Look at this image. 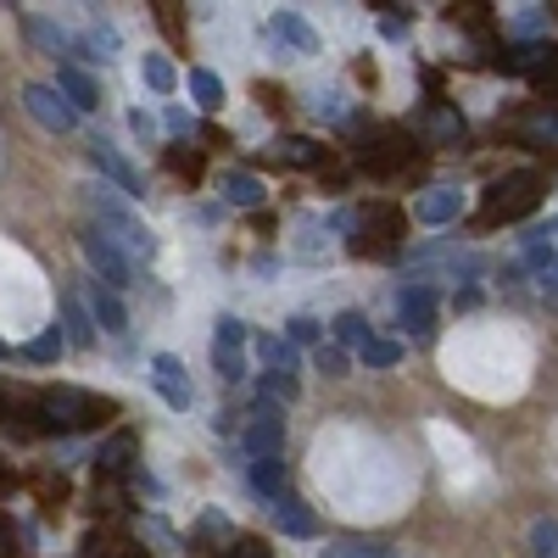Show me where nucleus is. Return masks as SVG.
I'll return each instance as SVG.
<instances>
[{
  "label": "nucleus",
  "instance_id": "f257e3e1",
  "mask_svg": "<svg viewBox=\"0 0 558 558\" xmlns=\"http://www.w3.org/2000/svg\"><path fill=\"white\" fill-rule=\"evenodd\" d=\"M34 408H39L34 425H39V430H57V436H68V430H101L107 418L118 413L112 397L78 391V386H45V391L34 397Z\"/></svg>",
  "mask_w": 558,
  "mask_h": 558
},
{
  "label": "nucleus",
  "instance_id": "f03ea898",
  "mask_svg": "<svg viewBox=\"0 0 558 558\" xmlns=\"http://www.w3.org/2000/svg\"><path fill=\"white\" fill-rule=\"evenodd\" d=\"M78 252H84L89 268L101 274V286H107V291H129V286H134V263H129V252L107 235L101 223H84V229H78Z\"/></svg>",
  "mask_w": 558,
  "mask_h": 558
},
{
  "label": "nucleus",
  "instance_id": "7ed1b4c3",
  "mask_svg": "<svg viewBox=\"0 0 558 558\" xmlns=\"http://www.w3.org/2000/svg\"><path fill=\"white\" fill-rule=\"evenodd\" d=\"M542 202V179L536 173H508V179H497V184H486V223H514V218H525L531 207Z\"/></svg>",
  "mask_w": 558,
  "mask_h": 558
},
{
  "label": "nucleus",
  "instance_id": "20e7f679",
  "mask_svg": "<svg viewBox=\"0 0 558 558\" xmlns=\"http://www.w3.org/2000/svg\"><path fill=\"white\" fill-rule=\"evenodd\" d=\"M23 112L45 129V134H73L78 129V112L68 107V96L57 84H28L23 89Z\"/></svg>",
  "mask_w": 558,
  "mask_h": 558
},
{
  "label": "nucleus",
  "instance_id": "39448f33",
  "mask_svg": "<svg viewBox=\"0 0 558 558\" xmlns=\"http://www.w3.org/2000/svg\"><path fill=\"white\" fill-rule=\"evenodd\" d=\"M241 441H246L252 458H279V452H286V413H279V402H257L252 408Z\"/></svg>",
  "mask_w": 558,
  "mask_h": 558
},
{
  "label": "nucleus",
  "instance_id": "423d86ee",
  "mask_svg": "<svg viewBox=\"0 0 558 558\" xmlns=\"http://www.w3.org/2000/svg\"><path fill=\"white\" fill-rule=\"evenodd\" d=\"M397 324L408 341H430L436 336V291L430 286H402L397 291Z\"/></svg>",
  "mask_w": 558,
  "mask_h": 558
},
{
  "label": "nucleus",
  "instance_id": "0eeeda50",
  "mask_svg": "<svg viewBox=\"0 0 558 558\" xmlns=\"http://www.w3.org/2000/svg\"><path fill=\"white\" fill-rule=\"evenodd\" d=\"M84 151H89V162H96V173H101V179H112L123 196H146V179H140V168H134L129 157H118V151L107 146V140H89Z\"/></svg>",
  "mask_w": 558,
  "mask_h": 558
},
{
  "label": "nucleus",
  "instance_id": "6e6552de",
  "mask_svg": "<svg viewBox=\"0 0 558 558\" xmlns=\"http://www.w3.org/2000/svg\"><path fill=\"white\" fill-rule=\"evenodd\" d=\"M151 386L173 402V408H191L196 402V386H191V368H184L173 352H157L151 357Z\"/></svg>",
  "mask_w": 558,
  "mask_h": 558
},
{
  "label": "nucleus",
  "instance_id": "1a4fd4ad",
  "mask_svg": "<svg viewBox=\"0 0 558 558\" xmlns=\"http://www.w3.org/2000/svg\"><path fill=\"white\" fill-rule=\"evenodd\" d=\"M57 89L68 96V107H73V112H96V107H101V84L89 78L78 62H62V68H57Z\"/></svg>",
  "mask_w": 558,
  "mask_h": 558
},
{
  "label": "nucleus",
  "instance_id": "9d476101",
  "mask_svg": "<svg viewBox=\"0 0 558 558\" xmlns=\"http://www.w3.org/2000/svg\"><path fill=\"white\" fill-rule=\"evenodd\" d=\"M268 508H274V525L286 531V536H296V542L318 536V520H313V508H307V502H296V497H274Z\"/></svg>",
  "mask_w": 558,
  "mask_h": 558
},
{
  "label": "nucleus",
  "instance_id": "9b49d317",
  "mask_svg": "<svg viewBox=\"0 0 558 558\" xmlns=\"http://www.w3.org/2000/svg\"><path fill=\"white\" fill-rule=\"evenodd\" d=\"M62 341L68 347H96V313H89L73 291L62 296Z\"/></svg>",
  "mask_w": 558,
  "mask_h": 558
},
{
  "label": "nucleus",
  "instance_id": "f8f14e48",
  "mask_svg": "<svg viewBox=\"0 0 558 558\" xmlns=\"http://www.w3.org/2000/svg\"><path fill=\"white\" fill-rule=\"evenodd\" d=\"M458 213H463V196L447 191V184H436V191H425V196L413 202V218L418 223H458Z\"/></svg>",
  "mask_w": 558,
  "mask_h": 558
},
{
  "label": "nucleus",
  "instance_id": "ddd939ff",
  "mask_svg": "<svg viewBox=\"0 0 558 558\" xmlns=\"http://www.w3.org/2000/svg\"><path fill=\"white\" fill-rule=\"evenodd\" d=\"M89 313H96V324H101L107 336H129V307H123L118 291L101 286V279H96V291H89Z\"/></svg>",
  "mask_w": 558,
  "mask_h": 558
},
{
  "label": "nucleus",
  "instance_id": "4468645a",
  "mask_svg": "<svg viewBox=\"0 0 558 558\" xmlns=\"http://www.w3.org/2000/svg\"><path fill=\"white\" fill-rule=\"evenodd\" d=\"M268 34H274V39H286L296 57H313V51H318V34H313L296 12H274V17H268Z\"/></svg>",
  "mask_w": 558,
  "mask_h": 558
},
{
  "label": "nucleus",
  "instance_id": "2eb2a0df",
  "mask_svg": "<svg viewBox=\"0 0 558 558\" xmlns=\"http://www.w3.org/2000/svg\"><path fill=\"white\" fill-rule=\"evenodd\" d=\"M218 191H223V202H229V207H263V196H268L257 173H235V168H229V173L218 179Z\"/></svg>",
  "mask_w": 558,
  "mask_h": 558
},
{
  "label": "nucleus",
  "instance_id": "dca6fc26",
  "mask_svg": "<svg viewBox=\"0 0 558 558\" xmlns=\"http://www.w3.org/2000/svg\"><path fill=\"white\" fill-rule=\"evenodd\" d=\"M23 34H28L34 45H45L51 57H57V51H73V45H78L62 23H45V17H34V12H23Z\"/></svg>",
  "mask_w": 558,
  "mask_h": 558
},
{
  "label": "nucleus",
  "instance_id": "f3484780",
  "mask_svg": "<svg viewBox=\"0 0 558 558\" xmlns=\"http://www.w3.org/2000/svg\"><path fill=\"white\" fill-rule=\"evenodd\" d=\"M252 486L274 502V497H286V463L279 458H252Z\"/></svg>",
  "mask_w": 558,
  "mask_h": 558
},
{
  "label": "nucleus",
  "instance_id": "a211bd4d",
  "mask_svg": "<svg viewBox=\"0 0 558 558\" xmlns=\"http://www.w3.org/2000/svg\"><path fill=\"white\" fill-rule=\"evenodd\" d=\"M129 452H134V436L118 430V436L96 452V470H101V475H123V470H129Z\"/></svg>",
  "mask_w": 558,
  "mask_h": 558
},
{
  "label": "nucleus",
  "instance_id": "6ab92c4d",
  "mask_svg": "<svg viewBox=\"0 0 558 558\" xmlns=\"http://www.w3.org/2000/svg\"><path fill=\"white\" fill-rule=\"evenodd\" d=\"M191 96H196V107H202V112H218V107H223V84H218V73L191 68Z\"/></svg>",
  "mask_w": 558,
  "mask_h": 558
},
{
  "label": "nucleus",
  "instance_id": "aec40b11",
  "mask_svg": "<svg viewBox=\"0 0 558 558\" xmlns=\"http://www.w3.org/2000/svg\"><path fill=\"white\" fill-rule=\"evenodd\" d=\"M257 357H263L268 368H279V375H291V368H296V347L279 341V336H257Z\"/></svg>",
  "mask_w": 558,
  "mask_h": 558
},
{
  "label": "nucleus",
  "instance_id": "412c9836",
  "mask_svg": "<svg viewBox=\"0 0 558 558\" xmlns=\"http://www.w3.org/2000/svg\"><path fill=\"white\" fill-rule=\"evenodd\" d=\"M318 558H391V547H386V542H363V536H347V542H336V547H324Z\"/></svg>",
  "mask_w": 558,
  "mask_h": 558
},
{
  "label": "nucleus",
  "instance_id": "4be33fe9",
  "mask_svg": "<svg viewBox=\"0 0 558 558\" xmlns=\"http://www.w3.org/2000/svg\"><path fill=\"white\" fill-rule=\"evenodd\" d=\"M336 341H341V347H363V341H375V330H368L363 313L347 307V313H336Z\"/></svg>",
  "mask_w": 558,
  "mask_h": 558
},
{
  "label": "nucleus",
  "instance_id": "5701e85b",
  "mask_svg": "<svg viewBox=\"0 0 558 558\" xmlns=\"http://www.w3.org/2000/svg\"><path fill=\"white\" fill-rule=\"evenodd\" d=\"M531 558H558V520H531Z\"/></svg>",
  "mask_w": 558,
  "mask_h": 558
},
{
  "label": "nucleus",
  "instance_id": "b1692460",
  "mask_svg": "<svg viewBox=\"0 0 558 558\" xmlns=\"http://www.w3.org/2000/svg\"><path fill=\"white\" fill-rule=\"evenodd\" d=\"M62 347H68V341H62V330L51 324V330H39V336H34V341H28L23 352H28L34 363H57V357H62Z\"/></svg>",
  "mask_w": 558,
  "mask_h": 558
},
{
  "label": "nucleus",
  "instance_id": "393cba45",
  "mask_svg": "<svg viewBox=\"0 0 558 558\" xmlns=\"http://www.w3.org/2000/svg\"><path fill=\"white\" fill-rule=\"evenodd\" d=\"M357 357H363L368 368H391V363L402 357V341H380V336H375V341H363V347H357Z\"/></svg>",
  "mask_w": 558,
  "mask_h": 558
},
{
  "label": "nucleus",
  "instance_id": "a878e982",
  "mask_svg": "<svg viewBox=\"0 0 558 558\" xmlns=\"http://www.w3.org/2000/svg\"><path fill=\"white\" fill-rule=\"evenodd\" d=\"M140 78H146L157 96H168V89H173V68H168V57H146V62H140Z\"/></svg>",
  "mask_w": 558,
  "mask_h": 558
},
{
  "label": "nucleus",
  "instance_id": "bb28decb",
  "mask_svg": "<svg viewBox=\"0 0 558 558\" xmlns=\"http://www.w3.org/2000/svg\"><path fill=\"white\" fill-rule=\"evenodd\" d=\"M291 397H296V375L268 368V375H263V402H291Z\"/></svg>",
  "mask_w": 558,
  "mask_h": 558
},
{
  "label": "nucleus",
  "instance_id": "cd10ccee",
  "mask_svg": "<svg viewBox=\"0 0 558 558\" xmlns=\"http://www.w3.org/2000/svg\"><path fill=\"white\" fill-rule=\"evenodd\" d=\"M213 347H235V352H241V347H246V324H241L235 313H223L218 330H213Z\"/></svg>",
  "mask_w": 558,
  "mask_h": 558
},
{
  "label": "nucleus",
  "instance_id": "c85d7f7f",
  "mask_svg": "<svg viewBox=\"0 0 558 558\" xmlns=\"http://www.w3.org/2000/svg\"><path fill=\"white\" fill-rule=\"evenodd\" d=\"M213 363H218V375H223V380H246V352H235V347H213Z\"/></svg>",
  "mask_w": 558,
  "mask_h": 558
},
{
  "label": "nucleus",
  "instance_id": "c756f323",
  "mask_svg": "<svg viewBox=\"0 0 558 558\" xmlns=\"http://www.w3.org/2000/svg\"><path fill=\"white\" fill-rule=\"evenodd\" d=\"M162 162H168L179 179H202V157H196V151H184V146H168Z\"/></svg>",
  "mask_w": 558,
  "mask_h": 558
},
{
  "label": "nucleus",
  "instance_id": "7c9ffc66",
  "mask_svg": "<svg viewBox=\"0 0 558 558\" xmlns=\"http://www.w3.org/2000/svg\"><path fill=\"white\" fill-rule=\"evenodd\" d=\"M531 78H536V89H542L547 101H558V51H547V62H542Z\"/></svg>",
  "mask_w": 558,
  "mask_h": 558
},
{
  "label": "nucleus",
  "instance_id": "2f4dec72",
  "mask_svg": "<svg viewBox=\"0 0 558 558\" xmlns=\"http://www.w3.org/2000/svg\"><path fill=\"white\" fill-rule=\"evenodd\" d=\"M313 363H318L330 380H341V375H347V352H341V347H318V352H313Z\"/></svg>",
  "mask_w": 558,
  "mask_h": 558
},
{
  "label": "nucleus",
  "instance_id": "473e14b6",
  "mask_svg": "<svg viewBox=\"0 0 558 558\" xmlns=\"http://www.w3.org/2000/svg\"><path fill=\"white\" fill-rule=\"evenodd\" d=\"M286 162H324V146H313V140H286Z\"/></svg>",
  "mask_w": 558,
  "mask_h": 558
},
{
  "label": "nucleus",
  "instance_id": "72a5a7b5",
  "mask_svg": "<svg viewBox=\"0 0 558 558\" xmlns=\"http://www.w3.org/2000/svg\"><path fill=\"white\" fill-rule=\"evenodd\" d=\"M318 330H324V324H318V318H307V313H296V318H291V347H313V341H318Z\"/></svg>",
  "mask_w": 558,
  "mask_h": 558
},
{
  "label": "nucleus",
  "instance_id": "f704fd0d",
  "mask_svg": "<svg viewBox=\"0 0 558 558\" xmlns=\"http://www.w3.org/2000/svg\"><path fill=\"white\" fill-rule=\"evenodd\" d=\"M536 291H542V302L558 307V268H542V274H536Z\"/></svg>",
  "mask_w": 558,
  "mask_h": 558
},
{
  "label": "nucleus",
  "instance_id": "c9c22d12",
  "mask_svg": "<svg viewBox=\"0 0 558 558\" xmlns=\"http://www.w3.org/2000/svg\"><path fill=\"white\" fill-rule=\"evenodd\" d=\"M129 129H134L140 140H157V118H151V112H129Z\"/></svg>",
  "mask_w": 558,
  "mask_h": 558
},
{
  "label": "nucleus",
  "instance_id": "e433bc0d",
  "mask_svg": "<svg viewBox=\"0 0 558 558\" xmlns=\"http://www.w3.org/2000/svg\"><path fill=\"white\" fill-rule=\"evenodd\" d=\"M0 558H17V531L0 520Z\"/></svg>",
  "mask_w": 558,
  "mask_h": 558
},
{
  "label": "nucleus",
  "instance_id": "4c0bfd02",
  "mask_svg": "<svg viewBox=\"0 0 558 558\" xmlns=\"http://www.w3.org/2000/svg\"><path fill=\"white\" fill-rule=\"evenodd\" d=\"M184 129H191V112H184V107H168V134H184Z\"/></svg>",
  "mask_w": 558,
  "mask_h": 558
},
{
  "label": "nucleus",
  "instance_id": "58836bf2",
  "mask_svg": "<svg viewBox=\"0 0 558 558\" xmlns=\"http://www.w3.org/2000/svg\"><path fill=\"white\" fill-rule=\"evenodd\" d=\"M223 558H268V547H257V542H241V547H229Z\"/></svg>",
  "mask_w": 558,
  "mask_h": 558
},
{
  "label": "nucleus",
  "instance_id": "ea45409f",
  "mask_svg": "<svg viewBox=\"0 0 558 558\" xmlns=\"http://www.w3.org/2000/svg\"><path fill=\"white\" fill-rule=\"evenodd\" d=\"M7 486H12V475H7V470H0V492H7Z\"/></svg>",
  "mask_w": 558,
  "mask_h": 558
},
{
  "label": "nucleus",
  "instance_id": "a19ab883",
  "mask_svg": "<svg viewBox=\"0 0 558 558\" xmlns=\"http://www.w3.org/2000/svg\"><path fill=\"white\" fill-rule=\"evenodd\" d=\"M7 357H12V347H7V341H0V363H7Z\"/></svg>",
  "mask_w": 558,
  "mask_h": 558
}]
</instances>
